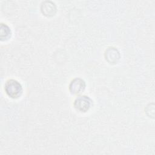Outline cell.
Segmentation results:
<instances>
[{"instance_id": "3", "label": "cell", "mask_w": 155, "mask_h": 155, "mask_svg": "<svg viewBox=\"0 0 155 155\" xmlns=\"http://www.w3.org/2000/svg\"><path fill=\"white\" fill-rule=\"evenodd\" d=\"M85 88V81L81 78H75L69 85V90L73 94H81Z\"/></svg>"}, {"instance_id": "4", "label": "cell", "mask_w": 155, "mask_h": 155, "mask_svg": "<svg viewBox=\"0 0 155 155\" xmlns=\"http://www.w3.org/2000/svg\"><path fill=\"white\" fill-rule=\"evenodd\" d=\"M105 57L109 63L115 64L119 59L120 54L117 49L113 47H110L105 51Z\"/></svg>"}, {"instance_id": "1", "label": "cell", "mask_w": 155, "mask_h": 155, "mask_svg": "<svg viewBox=\"0 0 155 155\" xmlns=\"http://www.w3.org/2000/svg\"><path fill=\"white\" fill-rule=\"evenodd\" d=\"M4 90L7 94L13 99L20 97L23 91L21 84L15 79L8 80L5 84Z\"/></svg>"}, {"instance_id": "5", "label": "cell", "mask_w": 155, "mask_h": 155, "mask_svg": "<svg viewBox=\"0 0 155 155\" xmlns=\"http://www.w3.org/2000/svg\"><path fill=\"white\" fill-rule=\"evenodd\" d=\"M42 13L47 16H53L56 11L55 4L51 1H45L41 5Z\"/></svg>"}, {"instance_id": "2", "label": "cell", "mask_w": 155, "mask_h": 155, "mask_svg": "<svg viewBox=\"0 0 155 155\" xmlns=\"http://www.w3.org/2000/svg\"><path fill=\"white\" fill-rule=\"evenodd\" d=\"M92 104V101L87 96H78L74 101V108L81 111L86 112L91 107Z\"/></svg>"}, {"instance_id": "6", "label": "cell", "mask_w": 155, "mask_h": 155, "mask_svg": "<svg viewBox=\"0 0 155 155\" xmlns=\"http://www.w3.org/2000/svg\"><path fill=\"white\" fill-rule=\"evenodd\" d=\"M11 35V31L10 28L5 24H1V41L7 39Z\"/></svg>"}]
</instances>
